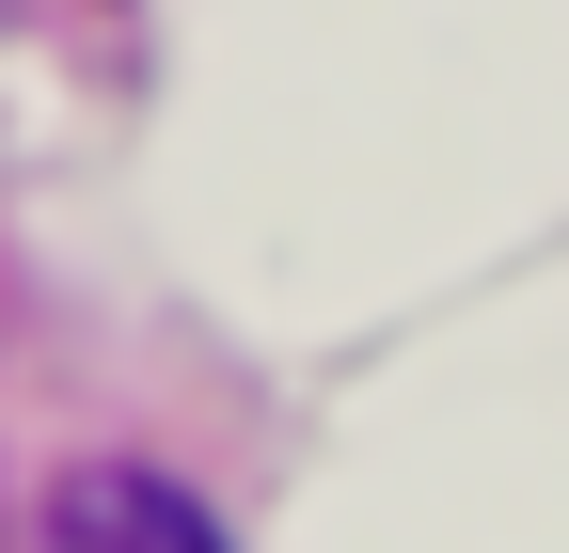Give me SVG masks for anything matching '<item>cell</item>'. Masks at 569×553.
<instances>
[{"instance_id": "6da1fadb", "label": "cell", "mask_w": 569, "mask_h": 553, "mask_svg": "<svg viewBox=\"0 0 569 553\" xmlns=\"http://www.w3.org/2000/svg\"><path fill=\"white\" fill-rule=\"evenodd\" d=\"M63 553H222V522L174 474H80L63 491Z\"/></svg>"}]
</instances>
